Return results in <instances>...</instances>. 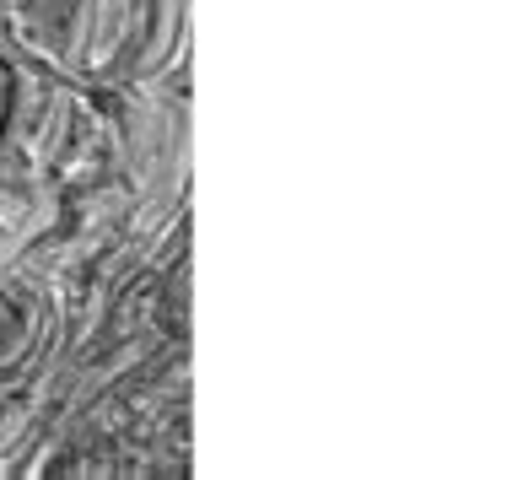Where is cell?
<instances>
[{
    "label": "cell",
    "instance_id": "obj_1",
    "mask_svg": "<svg viewBox=\"0 0 512 480\" xmlns=\"http://www.w3.org/2000/svg\"><path fill=\"white\" fill-rule=\"evenodd\" d=\"M135 44H141V0H87L71 71L103 87L124 60H135Z\"/></svg>",
    "mask_w": 512,
    "mask_h": 480
},
{
    "label": "cell",
    "instance_id": "obj_2",
    "mask_svg": "<svg viewBox=\"0 0 512 480\" xmlns=\"http://www.w3.org/2000/svg\"><path fill=\"white\" fill-rule=\"evenodd\" d=\"M0 11H6V33L22 54H33L49 71H71L87 0H0Z\"/></svg>",
    "mask_w": 512,
    "mask_h": 480
},
{
    "label": "cell",
    "instance_id": "obj_3",
    "mask_svg": "<svg viewBox=\"0 0 512 480\" xmlns=\"http://www.w3.org/2000/svg\"><path fill=\"white\" fill-rule=\"evenodd\" d=\"M184 44V0H141V44H135V71L157 76Z\"/></svg>",
    "mask_w": 512,
    "mask_h": 480
},
{
    "label": "cell",
    "instance_id": "obj_4",
    "mask_svg": "<svg viewBox=\"0 0 512 480\" xmlns=\"http://www.w3.org/2000/svg\"><path fill=\"white\" fill-rule=\"evenodd\" d=\"M17 92H22V71L0 54V162L11 157V125H17Z\"/></svg>",
    "mask_w": 512,
    "mask_h": 480
},
{
    "label": "cell",
    "instance_id": "obj_5",
    "mask_svg": "<svg viewBox=\"0 0 512 480\" xmlns=\"http://www.w3.org/2000/svg\"><path fill=\"white\" fill-rule=\"evenodd\" d=\"M11 340H17V313H11V297H0V356H6Z\"/></svg>",
    "mask_w": 512,
    "mask_h": 480
}]
</instances>
